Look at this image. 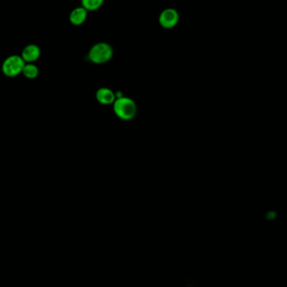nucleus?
Returning <instances> with one entry per match:
<instances>
[{
	"label": "nucleus",
	"instance_id": "1",
	"mask_svg": "<svg viewBox=\"0 0 287 287\" xmlns=\"http://www.w3.org/2000/svg\"><path fill=\"white\" fill-rule=\"evenodd\" d=\"M114 55L113 47L106 42L94 45L88 51V60L94 64H103L109 62Z\"/></svg>",
	"mask_w": 287,
	"mask_h": 287
},
{
	"label": "nucleus",
	"instance_id": "2",
	"mask_svg": "<svg viewBox=\"0 0 287 287\" xmlns=\"http://www.w3.org/2000/svg\"><path fill=\"white\" fill-rule=\"evenodd\" d=\"M114 111L121 120H130L135 117L137 107L135 102L129 97H119L114 103Z\"/></svg>",
	"mask_w": 287,
	"mask_h": 287
},
{
	"label": "nucleus",
	"instance_id": "3",
	"mask_svg": "<svg viewBox=\"0 0 287 287\" xmlns=\"http://www.w3.org/2000/svg\"><path fill=\"white\" fill-rule=\"evenodd\" d=\"M26 64L21 56L12 55L7 57L2 64V72L8 77H15L22 74L24 67Z\"/></svg>",
	"mask_w": 287,
	"mask_h": 287
},
{
	"label": "nucleus",
	"instance_id": "4",
	"mask_svg": "<svg viewBox=\"0 0 287 287\" xmlns=\"http://www.w3.org/2000/svg\"><path fill=\"white\" fill-rule=\"evenodd\" d=\"M180 21V15L176 9L167 8L162 10L159 15V24L164 29H172L177 25Z\"/></svg>",
	"mask_w": 287,
	"mask_h": 287
},
{
	"label": "nucleus",
	"instance_id": "5",
	"mask_svg": "<svg viewBox=\"0 0 287 287\" xmlns=\"http://www.w3.org/2000/svg\"><path fill=\"white\" fill-rule=\"evenodd\" d=\"M41 55L40 47L35 44H29L24 48L21 56L25 63H34L40 58Z\"/></svg>",
	"mask_w": 287,
	"mask_h": 287
},
{
	"label": "nucleus",
	"instance_id": "6",
	"mask_svg": "<svg viewBox=\"0 0 287 287\" xmlns=\"http://www.w3.org/2000/svg\"><path fill=\"white\" fill-rule=\"evenodd\" d=\"M88 10L84 9L82 6L76 7L71 12L70 15H69V21L72 24L79 26V25H82V24L85 23V21L88 19Z\"/></svg>",
	"mask_w": 287,
	"mask_h": 287
},
{
	"label": "nucleus",
	"instance_id": "7",
	"mask_svg": "<svg viewBox=\"0 0 287 287\" xmlns=\"http://www.w3.org/2000/svg\"><path fill=\"white\" fill-rule=\"evenodd\" d=\"M96 98L101 104L109 105L115 102V94L109 88H100L96 94Z\"/></svg>",
	"mask_w": 287,
	"mask_h": 287
},
{
	"label": "nucleus",
	"instance_id": "8",
	"mask_svg": "<svg viewBox=\"0 0 287 287\" xmlns=\"http://www.w3.org/2000/svg\"><path fill=\"white\" fill-rule=\"evenodd\" d=\"M22 74L28 79H35L39 75V68L34 63H26L24 67Z\"/></svg>",
	"mask_w": 287,
	"mask_h": 287
},
{
	"label": "nucleus",
	"instance_id": "9",
	"mask_svg": "<svg viewBox=\"0 0 287 287\" xmlns=\"http://www.w3.org/2000/svg\"><path fill=\"white\" fill-rule=\"evenodd\" d=\"M104 3V0H81V4L88 11H95L99 9Z\"/></svg>",
	"mask_w": 287,
	"mask_h": 287
}]
</instances>
